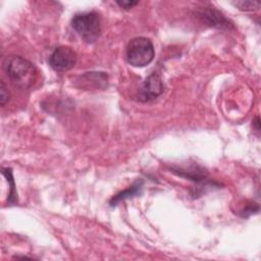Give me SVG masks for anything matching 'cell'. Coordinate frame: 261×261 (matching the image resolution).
I'll return each mask as SVG.
<instances>
[{"label":"cell","mask_w":261,"mask_h":261,"mask_svg":"<svg viewBox=\"0 0 261 261\" xmlns=\"http://www.w3.org/2000/svg\"><path fill=\"white\" fill-rule=\"evenodd\" d=\"M253 123H254L255 126H256V130L259 132V130H260V122H259V117H258V116L256 117L255 121H253Z\"/></svg>","instance_id":"cell-13"},{"label":"cell","mask_w":261,"mask_h":261,"mask_svg":"<svg viewBox=\"0 0 261 261\" xmlns=\"http://www.w3.org/2000/svg\"><path fill=\"white\" fill-rule=\"evenodd\" d=\"M164 91V85L157 72H152L142 84L138 91V100L141 102H149L156 99Z\"/></svg>","instance_id":"cell-5"},{"label":"cell","mask_w":261,"mask_h":261,"mask_svg":"<svg viewBox=\"0 0 261 261\" xmlns=\"http://www.w3.org/2000/svg\"><path fill=\"white\" fill-rule=\"evenodd\" d=\"M2 174L5 175V177L7 178L9 188H10V193L8 195V199H7V203L9 205H14L15 203H17V194L15 191V185H14V179L12 176V171L11 168H2Z\"/></svg>","instance_id":"cell-9"},{"label":"cell","mask_w":261,"mask_h":261,"mask_svg":"<svg viewBox=\"0 0 261 261\" xmlns=\"http://www.w3.org/2000/svg\"><path fill=\"white\" fill-rule=\"evenodd\" d=\"M153 43L146 37L132 39L126 47V60L135 67H144L150 64L154 58Z\"/></svg>","instance_id":"cell-3"},{"label":"cell","mask_w":261,"mask_h":261,"mask_svg":"<svg viewBox=\"0 0 261 261\" xmlns=\"http://www.w3.org/2000/svg\"><path fill=\"white\" fill-rule=\"evenodd\" d=\"M198 17L207 25L217 29H232V22L214 7H201L197 10Z\"/></svg>","instance_id":"cell-6"},{"label":"cell","mask_w":261,"mask_h":261,"mask_svg":"<svg viewBox=\"0 0 261 261\" xmlns=\"http://www.w3.org/2000/svg\"><path fill=\"white\" fill-rule=\"evenodd\" d=\"M139 2L138 1H133V0H122V1H116V4L119 5L123 9H129L133 8L135 5H137Z\"/></svg>","instance_id":"cell-12"},{"label":"cell","mask_w":261,"mask_h":261,"mask_svg":"<svg viewBox=\"0 0 261 261\" xmlns=\"http://www.w3.org/2000/svg\"><path fill=\"white\" fill-rule=\"evenodd\" d=\"M71 27L87 43H95L101 35V18L95 11L76 13L71 19Z\"/></svg>","instance_id":"cell-2"},{"label":"cell","mask_w":261,"mask_h":261,"mask_svg":"<svg viewBox=\"0 0 261 261\" xmlns=\"http://www.w3.org/2000/svg\"><path fill=\"white\" fill-rule=\"evenodd\" d=\"M9 92L7 90L6 85L4 84L3 81L0 82V104L1 106H4L8 101H9Z\"/></svg>","instance_id":"cell-11"},{"label":"cell","mask_w":261,"mask_h":261,"mask_svg":"<svg viewBox=\"0 0 261 261\" xmlns=\"http://www.w3.org/2000/svg\"><path fill=\"white\" fill-rule=\"evenodd\" d=\"M76 63V53L67 46L57 47L49 57L50 66L58 72L71 69Z\"/></svg>","instance_id":"cell-4"},{"label":"cell","mask_w":261,"mask_h":261,"mask_svg":"<svg viewBox=\"0 0 261 261\" xmlns=\"http://www.w3.org/2000/svg\"><path fill=\"white\" fill-rule=\"evenodd\" d=\"M172 172H174L175 174L188 178L197 184H204V185H208V179H207V172L206 170L198 165H191V166H184V167H172L171 168Z\"/></svg>","instance_id":"cell-7"},{"label":"cell","mask_w":261,"mask_h":261,"mask_svg":"<svg viewBox=\"0 0 261 261\" xmlns=\"http://www.w3.org/2000/svg\"><path fill=\"white\" fill-rule=\"evenodd\" d=\"M4 69L10 81L19 88H30L37 74L35 65L28 59L18 56H8L4 60Z\"/></svg>","instance_id":"cell-1"},{"label":"cell","mask_w":261,"mask_h":261,"mask_svg":"<svg viewBox=\"0 0 261 261\" xmlns=\"http://www.w3.org/2000/svg\"><path fill=\"white\" fill-rule=\"evenodd\" d=\"M233 4L243 11H255L260 7L259 1H237Z\"/></svg>","instance_id":"cell-10"},{"label":"cell","mask_w":261,"mask_h":261,"mask_svg":"<svg viewBox=\"0 0 261 261\" xmlns=\"http://www.w3.org/2000/svg\"><path fill=\"white\" fill-rule=\"evenodd\" d=\"M143 185L144 181L143 179H137L130 187H128L127 189L119 192L118 194H116L114 197L111 198L109 204L111 207H114L116 205H118L120 202H123L126 199H130L133 197L139 196L142 193L143 190Z\"/></svg>","instance_id":"cell-8"}]
</instances>
